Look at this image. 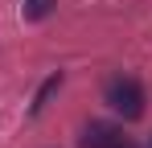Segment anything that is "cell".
<instances>
[{
  "label": "cell",
  "instance_id": "7a4b0ae2",
  "mask_svg": "<svg viewBox=\"0 0 152 148\" xmlns=\"http://www.w3.org/2000/svg\"><path fill=\"white\" fill-rule=\"evenodd\" d=\"M78 148H136V144L124 136V127H115L107 119H91L78 136Z\"/></svg>",
  "mask_w": 152,
  "mask_h": 148
},
{
  "label": "cell",
  "instance_id": "6da1fadb",
  "mask_svg": "<svg viewBox=\"0 0 152 148\" xmlns=\"http://www.w3.org/2000/svg\"><path fill=\"white\" fill-rule=\"evenodd\" d=\"M103 103L115 111V115H124L127 123L140 119L144 115V86H140V78H132V74H111L107 78V86H103Z\"/></svg>",
  "mask_w": 152,
  "mask_h": 148
},
{
  "label": "cell",
  "instance_id": "277c9868",
  "mask_svg": "<svg viewBox=\"0 0 152 148\" xmlns=\"http://www.w3.org/2000/svg\"><path fill=\"white\" fill-rule=\"evenodd\" d=\"M58 0H25V21H41V17H50V8Z\"/></svg>",
  "mask_w": 152,
  "mask_h": 148
},
{
  "label": "cell",
  "instance_id": "3957f363",
  "mask_svg": "<svg viewBox=\"0 0 152 148\" xmlns=\"http://www.w3.org/2000/svg\"><path fill=\"white\" fill-rule=\"evenodd\" d=\"M58 86H62V74H50V78L41 82V91L33 95V107H29V111H33V115H41V111H45V103H50V95L58 91Z\"/></svg>",
  "mask_w": 152,
  "mask_h": 148
},
{
  "label": "cell",
  "instance_id": "5b68a950",
  "mask_svg": "<svg viewBox=\"0 0 152 148\" xmlns=\"http://www.w3.org/2000/svg\"><path fill=\"white\" fill-rule=\"evenodd\" d=\"M148 148H152V140H148Z\"/></svg>",
  "mask_w": 152,
  "mask_h": 148
}]
</instances>
